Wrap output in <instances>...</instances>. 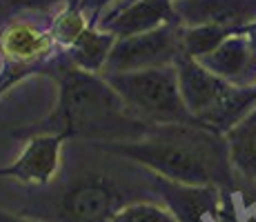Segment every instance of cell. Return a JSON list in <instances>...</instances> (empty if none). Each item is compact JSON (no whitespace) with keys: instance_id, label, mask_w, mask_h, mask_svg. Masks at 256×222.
Wrapping results in <instances>:
<instances>
[{"instance_id":"cell-15","label":"cell","mask_w":256,"mask_h":222,"mask_svg":"<svg viewBox=\"0 0 256 222\" xmlns=\"http://www.w3.org/2000/svg\"><path fill=\"white\" fill-rule=\"evenodd\" d=\"M234 33L232 29L218 27V24H196V27H183V51L185 56L200 60L203 56L212 53L225 38Z\"/></svg>"},{"instance_id":"cell-16","label":"cell","mask_w":256,"mask_h":222,"mask_svg":"<svg viewBox=\"0 0 256 222\" xmlns=\"http://www.w3.org/2000/svg\"><path fill=\"white\" fill-rule=\"evenodd\" d=\"M90 24H92V20L87 18V13L78 7L76 0H72V2H67V7L56 16V20L52 22L49 33H52L54 42L67 49L80 38V33L85 31Z\"/></svg>"},{"instance_id":"cell-5","label":"cell","mask_w":256,"mask_h":222,"mask_svg":"<svg viewBox=\"0 0 256 222\" xmlns=\"http://www.w3.org/2000/svg\"><path fill=\"white\" fill-rule=\"evenodd\" d=\"M54 44L56 42L49 31H40L24 20L9 22L0 31V53L4 58L0 93L29 73H49L56 56Z\"/></svg>"},{"instance_id":"cell-6","label":"cell","mask_w":256,"mask_h":222,"mask_svg":"<svg viewBox=\"0 0 256 222\" xmlns=\"http://www.w3.org/2000/svg\"><path fill=\"white\" fill-rule=\"evenodd\" d=\"M122 205L120 189L105 176H87L56 202L58 222H112Z\"/></svg>"},{"instance_id":"cell-1","label":"cell","mask_w":256,"mask_h":222,"mask_svg":"<svg viewBox=\"0 0 256 222\" xmlns=\"http://www.w3.org/2000/svg\"><path fill=\"white\" fill-rule=\"evenodd\" d=\"M98 147L180 185L218 187L228 194L240 189L230 158L228 136L198 120L150 125L136 140L98 142Z\"/></svg>"},{"instance_id":"cell-10","label":"cell","mask_w":256,"mask_h":222,"mask_svg":"<svg viewBox=\"0 0 256 222\" xmlns=\"http://www.w3.org/2000/svg\"><path fill=\"white\" fill-rule=\"evenodd\" d=\"M176 71H178L180 96H183L185 107L194 116V120L208 116L232 87V82L218 78L208 67L200 65L196 58L190 56H180L176 60Z\"/></svg>"},{"instance_id":"cell-21","label":"cell","mask_w":256,"mask_h":222,"mask_svg":"<svg viewBox=\"0 0 256 222\" xmlns=\"http://www.w3.org/2000/svg\"><path fill=\"white\" fill-rule=\"evenodd\" d=\"M130 2H136V0H122L120 4H130ZM120 4H118V7H120Z\"/></svg>"},{"instance_id":"cell-18","label":"cell","mask_w":256,"mask_h":222,"mask_svg":"<svg viewBox=\"0 0 256 222\" xmlns=\"http://www.w3.org/2000/svg\"><path fill=\"white\" fill-rule=\"evenodd\" d=\"M60 2H72V0H0V9L7 13H16V11H49Z\"/></svg>"},{"instance_id":"cell-11","label":"cell","mask_w":256,"mask_h":222,"mask_svg":"<svg viewBox=\"0 0 256 222\" xmlns=\"http://www.w3.org/2000/svg\"><path fill=\"white\" fill-rule=\"evenodd\" d=\"M174 7L185 27L218 24L236 31L256 22V0H174Z\"/></svg>"},{"instance_id":"cell-3","label":"cell","mask_w":256,"mask_h":222,"mask_svg":"<svg viewBox=\"0 0 256 222\" xmlns=\"http://www.w3.org/2000/svg\"><path fill=\"white\" fill-rule=\"evenodd\" d=\"M102 76L125 100L130 111L150 125L194 120L180 96L176 65L145 69V71L102 73Z\"/></svg>"},{"instance_id":"cell-9","label":"cell","mask_w":256,"mask_h":222,"mask_svg":"<svg viewBox=\"0 0 256 222\" xmlns=\"http://www.w3.org/2000/svg\"><path fill=\"white\" fill-rule=\"evenodd\" d=\"M170 22H180L174 0H136L120 4L107 18L98 20V29L114 33L116 38L147 33Z\"/></svg>"},{"instance_id":"cell-17","label":"cell","mask_w":256,"mask_h":222,"mask_svg":"<svg viewBox=\"0 0 256 222\" xmlns=\"http://www.w3.org/2000/svg\"><path fill=\"white\" fill-rule=\"evenodd\" d=\"M112 222H178L170 207L156 202H127L116 211Z\"/></svg>"},{"instance_id":"cell-19","label":"cell","mask_w":256,"mask_h":222,"mask_svg":"<svg viewBox=\"0 0 256 222\" xmlns=\"http://www.w3.org/2000/svg\"><path fill=\"white\" fill-rule=\"evenodd\" d=\"M0 222H40V220L24 218V216H18V214H9V211H2V209H0Z\"/></svg>"},{"instance_id":"cell-20","label":"cell","mask_w":256,"mask_h":222,"mask_svg":"<svg viewBox=\"0 0 256 222\" xmlns=\"http://www.w3.org/2000/svg\"><path fill=\"white\" fill-rule=\"evenodd\" d=\"M240 31L248 36V40H250V44H252V49H254V53H256V22H250V24H245Z\"/></svg>"},{"instance_id":"cell-14","label":"cell","mask_w":256,"mask_h":222,"mask_svg":"<svg viewBox=\"0 0 256 222\" xmlns=\"http://www.w3.org/2000/svg\"><path fill=\"white\" fill-rule=\"evenodd\" d=\"M225 136L236 178L256 187V107Z\"/></svg>"},{"instance_id":"cell-7","label":"cell","mask_w":256,"mask_h":222,"mask_svg":"<svg viewBox=\"0 0 256 222\" xmlns=\"http://www.w3.org/2000/svg\"><path fill=\"white\" fill-rule=\"evenodd\" d=\"M154 185L178 222H208V218L214 222L232 220V211L228 209V200H225V196L232 194L218 187L180 185L158 174H154Z\"/></svg>"},{"instance_id":"cell-2","label":"cell","mask_w":256,"mask_h":222,"mask_svg":"<svg viewBox=\"0 0 256 222\" xmlns=\"http://www.w3.org/2000/svg\"><path fill=\"white\" fill-rule=\"evenodd\" d=\"M49 73L58 80V105L47 120L52 133L65 138L85 136L98 142H120L136 140L150 129V122L130 111L102 73L74 67L65 53L54 56Z\"/></svg>"},{"instance_id":"cell-4","label":"cell","mask_w":256,"mask_h":222,"mask_svg":"<svg viewBox=\"0 0 256 222\" xmlns=\"http://www.w3.org/2000/svg\"><path fill=\"white\" fill-rule=\"evenodd\" d=\"M183 22H170L147 33L118 38L102 73L145 71L176 65L183 51Z\"/></svg>"},{"instance_id":"cell-8","label":"cell","mask_w":256,"mask_h":222,"mask_svg":"<svg viewBox=\"0 0 256 222\" xmlns=\"http://www.w3.org/2000/svg\"><path fill=\"white\" fill-rule=\"evenodd\" d=\"M67 138L60 133H38L27 142L18 160L9 167H0V178L27 182V185H49L60 167L62 142Z\"/></svg>"},{"instance_id":"cell-13","label":"cell","mask_w":256,"mask_h":222,"mask_svg":"<svg viewBox=\"0 0 256 222\" xmlns=\"http://www.w3.org/2000/svg\"><path fill=\"white\" fill-rule=\"evenodd\" d=\"M116 40L118 38L114 33L102 31V29L90 24V27L80 33V38H78L72 47L65 49V56L74 67L82 69V71L102 73Z\"/></svg>"},{"instance_id":"cell-12","label":"cell","mask_w":256,"mask_h":222,"mask_svg":"<svg viewBox=\"0 0 256 222\" xmlns=\"http://www.w3.org/2000/svg\"><path fill=\"white\" fill-rule=\"evenodd\" d=\"M198 62L236 87L256 85V53L240 29L230 33L214 51L203 56Z\"/></svg>"}]
</instances>
